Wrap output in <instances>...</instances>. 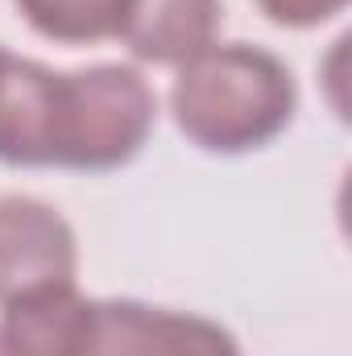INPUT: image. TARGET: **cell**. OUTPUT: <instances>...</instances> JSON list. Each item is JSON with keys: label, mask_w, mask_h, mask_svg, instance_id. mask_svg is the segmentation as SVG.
<instances>
[{"label": "cell", "mask_w": 352, "mask_h": 356, "mask_svg": "<svg viewBox=\"0 0 352 356\" xmlns=\"http://www.w3.org/2000/svg\"><path fill=\"white\" fill-rule=\"evenodd\" d=\"M0 356H17L13 348H8V340H4V336H0Z\"/></svg>", "instance_id": "10"}, {"label": "cell", "mask_w": 352, "mask_h": 356, "mask_svg": "<svg viewBox=\"0 0 352 356\" xmlns=\"http://www.w3.org/2000/svg\"><path fill=\"white\" fill-rule=\"evenodd\" d=\"M265 17L282 29H311L349 8V0H257Z\"/></svg>", "instance_id": "9"}, {"label": "cell", "mask_w": 352, "mask_h": 356, "mask_svg": "<svg viewBox=\"0 0 352 356\" xmlns=\"http://www.w3.org/2000/svg\"><path fill=\"white\" fill-rule=\"evenodd\" d=\"M58 83L33 58L4 54L0 63V162L4 166H54L58 145Z\"/></svg>", "instance_id": "5"}, {"label": "cell", "mask_w": 352, "mask_h": 356, "mask_svg": "<svg viewBox=\"0 0 352 356\" xmlns=\"http://www.w3.org/2000/svg\"><path fill=\"white\" fill-rule=\"evenodd\" d=\"M4 54H8V50H4V46H0V63H4Z\"/></svg>", "instance_id": "11"}, {"label": "cell", "mask_w": 352, "mask_h": 356, "mask_svg": "<svg viewBox=\"0 0 352 356\" xmlns=\"http://www.w3.org/2000/svg\"><path fill=\"white\" fill-rule=\"evenodd\" d=\"M224 0H133L120 42L137 63L182 67L220 42Z\"/></svg>", "instance_id": "6"}, {"label": "cell", "mask_w": 352, "mask_h": 356, "mask_svg": "<svg viewBox=\"0 0 352 356\" xmlns=\"http://www.w3.org/2000/svg\"><path fill=\"white\" fill-rule=\"evenodd\" d=\"M33 33L58 46H91L120 38L133 0H13Z\"/></svg>", "instance_id": "8"}, {"label": "cell", "mask_w": 352, "mask_h": 356, "mask_svg": "<svg viewBox=\"0 0 352 356\" xmlns=\"http://www.w3.org/2000/svg\"><path fill=\"white\" fill-rule=\"evenodd\" d=\"M75 356H245L241 340L195 311L150 307L137 298H91Z\"/></svg>", "instance_id": "3"}, {"label": "cell", "mask_w": 352, "mask_h": 356, "mask_svg": "<svg viewBox=\"0 0 352 356\" xmlns=\"http://www.w3.org/2000/svg\"><path fill=\"white\" fill-rule=\"evenodd\" d=\"M158 120V95L129 63H95L63 71L58 83V145L63 170H116L141 154Z\"/></svg>", "instance_id": "2"}, {"label": "cell", "mask_w": 352, "mask_h": 356, "mask_svg": "<svg viewBox=\"0 0 352 356\" xmlns=\"http://www.w3.org/2000/svg\"><path fill=\"white\" fill-rule=\"evenodd\" d=\"M79 277V236L58 207L33 195H0V307Z\"/></svg>", "instance_id": "4"}, {"label": "cell", "mask_w": 352, "mask_h": 356, "mask_svg": "<svg viewBox=\"0 0 352 356\" xmlns=\"http://www.w3.org/2000/svg\"><path fill=\"white\" fill-rule=\"evenodd\" d=\"M298 88L290 67L249 42H216L186 58L170 88L178 133L207 154H249L294 120Z\"/></svg>", "instance_id": "1"}, {"label": "cell", "mask_w": 352, "mask_h": 356, "mask_svg": "<svg viewBox=\"0 0 352 356\" xmlns=\"http://www.w3.org/2000/svg\"><path fill=\"white\" fill-rule=\"evenodd\" d=\"M88 311L91 298L79 294V282L46 286L0 307V336L17 356H75Z\"/></svg>", "instance_id": "7"}]
</instances>
